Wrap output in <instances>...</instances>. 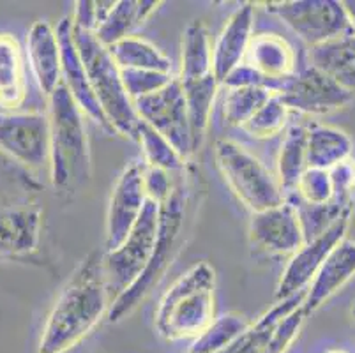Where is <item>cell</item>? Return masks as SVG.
I'll use <instances>...</instances> for the list:
<instances>
[{
    "instance_id": "1",
    "label": "cell",
    "mask_w": 355,
    "mask_h": 353,
    "mask_svg": "<svg viewBox=\"0 0 355 353\" xmlns=\"http://www.w3.org/2000/svg\"><path fill=\"white\" fill-rule=\"evenodd\" d=\"M110 306L103 252L92 251L74 268L55 300L41 332L37 353H67L76 348L108 315Z\"/></svg>"
},
{
    "instance_id": "2",
    "label": "cell",
    "mask_w": 355,
    "mask_h": 353,
    "mask_svg": "<svg viewBox=\"0 0 355 353\" xmlns=\"http://www.w3.org/2000/svg\"><path fill=\"white\" fill-rule=\"evenodd\" d=\"M50 179L60 193H71L89 180L90 145L85 115L60 83L48 97Z\"/></svg>"
},
{
    "instance_id": "3",
    "label": "cell",
    "mask_w": 355,
    "mask_h": 353,
    "mask_svg": "<svg viewBox=\"0 0 355 353\" xmlns=\"http://www.w3.org/2000/svg\"><path fill=\"white\" fill-rule=\"evenodd\" d=\"M216 272L207 261H196L164 291L154 323L166 341L195 339L214 322Z\"/></svg>"
},
{
    "instance_id": "4",
    "label": "cell",
    "mask_w": 355,
    "mask_h": 353,
    "mask_svg": "<svg viewBox=\"0 0 355 353\" xmlns=\"http://www.w3.org/2000/svg\"><path fill=\"white\" fill-rule=\"evenodd\" d=\"M189 186L184 179L177 180L175 189L170 194V198L159 205V219H157V235L154 244L153 257L148 260L147 267L141 272L125 291L112 302L108 309V322L117 323L129 316L138 307V304L150 293L154 286L159 283L164 272L172 265L177 257L180 246V239L186 228L189 210Z\"/></svg>"
},
{
    "instance_id": "5",
    "label": "cell",
    "mask_w": 355,
    "mask_h": 353,
    "mask_svg": "<svg viewBox=\"0 0 355 353\" xmlns=\"http://www.w3.org/2000/svg\"><path fill=\"white\" fill-rule=\"evenodd\" d=\"M71 34H73L74 46L82 58L99 108L108 121L112 131L137 140L140 119L135 112L133 101L128 96V90L122 82L121 69L114 62L108 48L99 43L94 32L76 28L73 27V24H71Z\"/></svg>"
},
{
    "instance_id": "6",
    "label": "cell",
    "mask_w": 355,
    "mask_h": 353,
    "mask_svg": "<svg viewBox=\"0 0 355 353\" xmlns=\"http://www.w3.org/2000/svg\"><path fill=\"white\" fill-rule=\"evenodd\" d=\"M214 160L232 193L253 214L282 205L286 200L269 168L242 145L232 140L216 141Z\"/></svg>"
},
{
    "instance_id": "7",
    "label": "cell",
    "mask_w": 355,
    "mask_h": 353,
    "mask_svg": "<svg viewBox=\"0 0 355 353\" xmlns=\"http://www.w3.org/2000/svg\"><path fill=\"white\" fill-rule=\"evenodd\" d=\"M157 219L159 205L147 200L128 239L114 251H103V268L112 302L128 290L147 267L156 244Z\"/></svg>"
},
{
    "instance_id": "8",
    "label": "cell",
    "mask_w": 355,
    "mask_h": 353,
    "mask_svg": "<svg viewBox=\"0 0 355 353\" xmlns=\"http://www.w3.org/2000/svg\"><path fill=\"white\" fill-rule=\"evenodd\" d=\"M266 6L309 48L354 34L343 2L338 0H285Z\"/></svg>"
},
{
    "instance_id": "9",
    "label": "cell",
    "mask_w": 355,
    "mask_h": 353,
    "mask_svg": "<svg viewBox=\"0 0 355 353\" xmlns=\"http://www.w3.org/2000/svg\"><path fill=\"white\" fill-rule=\"evenodd\" d=\"M138 119L164 136L177 152L188 161L191 150L188 108L184 97L182 83L173 78L163 89L133 101Z\"/></svg>"
},
{
    "instance_id": "10",
    "label": "cell",
    "mask_w": 355,
    "mask_h": 353,
    "mask_svg": "<svg viewBox=\"0 0 355 353\" xmlns=\"http://www.w3.org/2000/svg\"><path fill=\"white\" fill-rule=\"evenodd\" d=\"M277 97L290 112L308 115H327L355 101V96L311 64L297 69L283 83Z\"/></svg>"
},
{
    "instance_id": "11",
    "label": "cell",
    "mask_w": 355,
    "mask_h": 353,
    "mask_svg": "<svg viewBox=\"0 0 355 353\" xmlns=\"http://www.w3.org/2000/svg\"><path fill=\"white\" fill-rule=\"evenodd\" d=\"M0 150L27 168L50 161L48 115L37 112H0Z\"/></svg>"
},
{
    "instance_id": "12",
    "label": "cell",
    "mask_w": 355,
    "mask_h": 353,
    "mask_svg": "<svg viewBox=\"0 0 355 353\" xmlns=\"http://www.w3.org/2000/svg\"><path fill=\"white\" fill-rule=\"evenodd\" d=\"M348 226H350V212L343 214L322 235L306 242L299 251L293 252L283 270L282 279L277 283L276 302H282L308 290L324 265L325 258L329 257V252L347 237Z\"/></svg>"
},
{
    "instance_id": "13",
    "label": "cell",
    "mask_w": 355,
    "mask_h": 353,
    "mask_svg": "<svg viewBox=\"0 0 355 353\" xmlns=\"http://www.w3.org/2000/svg\"><path fill=\"white\" fill-rule=\"evenodd\" d=\"M144 163H131L115 182L106 212L105 251H114L128 239L147 203Z\"/></svg>"
},
{
    "instance_id": "14",
    "label": "cell",
    "mask_w": 355,
    "mask_h": 353,
    "mask_svg": "<svg viewBox=\"0 0 355 353\" xmlns=\"http://www.w3.org/2000/svg\"><path fill=\"white\" fill-rule=\"evenodd\" d=\"M250 239L251 244L260 251L292 257L306 244L295 205L285 200L282 205L253 214L250 221Z\"/></svg>"
},
{
    "instance_id": "15",
    "label": "cell",
    "mask_w": 355,
    "mask_h": 353,
    "mask_svg": "<svg viewBox=\"0 0 355 353\" xmlns=\"http://www.w3.org/2000/svg\"><path fill=\"white\" fill-rule=\"evenodd\" d=\"M244 64L260 74L274 94L297 71V55L283 35L274 32L253 34Z\"/></svg>"
},
{
    "instance_id": "16",
    "label": "cell",
    "mask_w": 355,
    "mask_h": 353,
    "mask_svg": "<svg viewBox=\"0 0 355 353\" xmlns=\"http://www.w3.org/2000/svg\"><path fill=\"white\" fill-rule=\"evenodd\" d=\"M57 37L60 43V53H62V85L66 87L67 92L78 105L83 115L89 117L90 121L101 126L105 131L114 132L110 128L108 121L103 115L101 108L98 105V99L94 96V90L90 87L89 76L83 67L82 58H80L78 50L74 46L73 34H71V18H62L57 25Z\"/></svg>"
},
{
    "instance_id": "17",
    "label": "cell",
    "mask_w": 355,
    "mask_h": 353,
    "mask_svg": "<svg viewBox=\"0 0 355 353\" xmlns=\"http://www.w3.org/2000/svg\"><path fill=\"white\" fill-rule=\"evenodd\" d=\"M254 8L242 4L230 15L228 21L212 44V74L221 85L228 74L241 66L246 58L248 48L253 39Z\"/></svg>"
},
{
    "instance_id": "18",
    "label": "cell",
    "mask_w": 355,
    "mask_h": 353,
    "mask_svg": "<svg viewBox=\"0 0 355 353\" xmlns=\"http://www.w3.org/2000/svg\"><path fill=\"white\" fill-rule=\"evenodd\" d=\"M27 58L41 92L50 97L62 83V53L57 31L46 19H37L27 32Z\"/></svg>"
},
{
    "instance_id": "19",
    "label": "cell",
    "mask_w": 355,
    "mask_h": 353,
    "mask_svg": "<svg viewBox=\"0 0 355 353\" xmlns=\"http://www.w3.org/2000/svg\"><path fill=\"white\" fill-rule=\"evenodd\" d=\"M355 276V241L345 237L336 246L318 274L306 290V299L302 304L306 316L313 315L316 309H320L332 295H336L352 277Z\"/></svg>"
},
{
    "instance_id": "20",
    "label": "cell",
    "mask_w": 355,
    "mask_h": 353,
    "mask_svg": "<svg viewBox=\"0 0 355 353\" xmlns=\"http://www.w3.org/2000/svg\"><path fill=\"white\" fill-rule=\"evenodd\" d=\"M43 214L37 207H0V258L27 257L40 248Z\"/></svg>"
},
{
    "instance_id": "21",
    "label": "cell",
    "mask_w": 355,
    "mask_h": 353,
    "mask_svg": "<svg viewBox=\"0 0 355 353\" xmlns=\"http://www.w3.org/2000/svg\"><path fill=\"white\" fill-rule=\"evenodd\" d=\"M354 154V141L343 129L325 124H313L308 128L306 140V161L308 168L332 170Z\"/></svg>"
},
{
    "instance_id": "22",
    "label": "cell",
    "mask_w": 355,
    "mask_h": 353,
    "mask_svg": "<svg viewBox=\"0 0 355 353\" xmlns=\"http://www.w3.org/2000/svg\"><path fill=\"white\" fill-rule=\"evenodd\" d=\"M308 64L331 76L355 96V35H345L331 43L309 48Z\"/></svg>"
},
{
    "instance_id": "23",
    "label": "cell",
    "mask_w": 355,
    "mask_h": 353,
    "mask_svg": "<svg viewBox=\"0 0 355 353\" xmlns=\"http://www.w3.org/2000/svg\"><path fill=\"white\" fill-rule=\"evenodd\" d=\"M27 96L25 60L18 39L0 32V106L15 110Z\"/></svg>"
},
{
    "instance_id": "24",
    "label": "cell",
    "mask_w": 355,
    "mask_h": 353,
    "mask_svg": "<svg viewBox=\"0 0 355 353\" xmlns=\"http://www.w3.org/2000/svg\"><path fill=\"white\" fill-rule=\"evenodd\" d=\"M163 6L156 0H121L115 2L103 24L96 28L94 35L103 46H112L121 39L133 35L131 32L145 24Z\"/></svg>"
},
{
    "instance_id": "25",
    "label": "cell",
    "mask_w": 355,
    "mask_h": 353,
    "mask_svg": "<svg viewBox=\"0 0 355 353\" xmlns=\"http://www.w3.org/2000/svg\"><path fill=\"white\" fill-rule=\"evenodd\" d=\"M212 74V43L202 19H193L180 43V82H195Z\"/></svg>"
},
{
    "instance_id": "26",
    "label": "cell",
    "mask_w": 355,
    "mask_h": 353,
    "mask_svg": "<svg viewBox=\"0 0 355 353\" xmlns=\"http://www.w3.org/2000/svg\"><path fill=\"white\" fill-rule=\"evenodd\" d=\"M180 82V80H179ZM186 97L188 108L189 135H191V150L195 154L202 147L205 135H207L209 122H211L212 106H214L216 94H218L219 82L214 74L195 82H180Z\"/></svg>"
},
{
    "instance_id": "27",
    "label": "cell",
    "mask_w": 355,
    "mask_h": 353,
    "mask_svg": "<svg viewBox=\"0 0 355 353\" xmlns=\"http://www.w3.org/2000/svg\"><path fill=\"white\" fill-rule=\"evenodd\" d=\"M110 55L121 71H156L172 74V60L145 39L128 35L108 46Z\"/></svg>"
},
{
    "instance_id": "28",
    "label": "cell",
    "mask_w": 355,
    "mask_h": 353,
    "mask_svg": "<svg viewBox=\"0 0 355 353\" xmlns=\"http://www.w3.org/2000/svg\"><path fill=\"white\" fill-rule=\"evenodd\" d=\"M306 140H308V128L304 126L293 124L285 129V136L277 154V182L283 194H292L301 175L308 170Z\"/></svg>"
},
{
    "instance_id": "29",
    "label": "cell",
    "mask_w": 355,
    "mask_h": 353,
    "mask_svg": "<svg viewBox=\"0 0 355 353\" xmlns=\"http://www.w3.org/2000/svg\"><path fill=\"white\" fill-rule=\"evenodd\" d=\"M304 299L306 291H302V293H297L290 299L276 302V306L270 307L266 315L251 323L250 329L221 353H266L267 341H269L274 325L282 318H285L288 313H292L293 309L301 307L304 304Z\"/></svg>"
},
{
    "instance_id": "30",
    "label": "cell",
    "mask_w": 355,
    "mask_h": 353,
    "mask_svg": "<svg viewBox=\"0 0 355 353\" xmlns=\"http://www.w3.org/2000/svg\"><path fill=\"white\" fill-rule=\"evenodd\" d=\"M251 323L241 315H223L203 330L198 338L193 339L186 353H221L234 341H237Z\"/></svg>"
},
{
    "instance_id": "31",
    "label": "cell",
    "mask_w": 355,
    "mask_h": 353,
    "mask_svg": "<svg viewBox=\"0 0 355 353\" xmlns=\"http://www.w3.org/2000/svg\"><path fill=\"white\" fill-rule=\"evenodd\" d=\"M274 92L261 87H227L223 99V121L232 128H241L269 101Z\"/></svg>"
},
{
    "instance_id": "32",
    "label": "cell",
    "mask_w": 355,
    "mask_h": 353,
    "mask_svg": "<svg viewBox=\"0 0 355 353\" xmlns=\"http://www.w3.org/2000/svg\"><path fill=\"white\" fill-rule=\"evenodd\" d=\"M137 141L140 144L144 164L147 166L159 168L168 173H182L186 170V160L173 148V145L141 121L138 126Z\"/></svg>"
},
{
    "instance_id": "33",
    "label": "cell",
    "mask_w": 355,
    "mask_h": 353,
    "mask_svg": "<svg viewBox=\"0 0 355 353\" xmlns=\"http://www.w3.org/2000/svg\"><path fill=\"white\" fill-rule=\"evenodd\" d=\"M288 115L290 110L283 105L277 94H274L269 101L242 126V129L253 138L266 140V138H272L285 131L286 124H288Z\"/></svg>"
},
{
    "instance_id": "34",
    "label": "cell",
    "mask_w": 355,
    "mask_h": 353,
    "mask_svg": "<svg viewBox=\"0 0 355 353\" xmlns=\"http://www.w3.org/2000/svg\"><path fill=\"white\" fill-rule=\"evenodd\" d=\"M293 194L299 202L309 203V205H325V203L332 202L334 200V187H332L331 173L325 170L308 168L301 175Z\"/></svg>"
},
{
    "instance_id": "35",
    "label": "cell",
    "mask_w": 355,
    "mask_h": 353,
    "mask_svg": "<svg viewBox=\"0 0 355 353\" xmlns=\"http://www.w3.org/2000/svg\"><path fill=\"white\" fill-rule=\"evenodd\" d=\"M122 82H124L128 96L131 97V101H137L140 97L148 96V94L156 92V90L163 89L166 83L173 80V74L166 73H156V71H131L124 69L121 71Z\"/></svg>"
},
{
    "instance_id": "36",
    "label": "cell",
    "mask_w": 355,
    "mask_h": 353,
    "mask_svg": "<svg viewBox=\"0 0 355 353\" xmlns=\"http://www.w3.org/2000/svg\"><path fill=\"white\" fill-rule=\"evenodd\" d=\"M175 184L177 182L172 179V173L144 164L145 194H147L148 200L156 202L157 205H161V203L170 198V194L175 189Z\"/></svg>"
},
{
    "instance_id": "37",
    "label": "cell",
    "mask_w": 355,
    "mask_h": 353,
    "mask_svg": "<svg viewBox=\"0 0 355 353\" xmlns=\"http://www.w3.org/2000/svg\"><path fill=\"white\" fill-rule=\"evenodd\" d=\"M334 187V198L336 200H350V193L355 187V164L352 160L343 161L332 170H329Z\"/></svg>"
},
{
    "instance_id": "38",
    "label": "cell",
    "mask_w": 355,
    "mask_h": 353,
    "mask_svg": "<svg viewBox=\"0 0 355 353\" xmlns=\"http://www.w3.org/2000/svg\"><path fill=\"white\" fill-rule=\"evenodd\" d=\"M73 27L87 32H96L98 28V11L94 0H78L74 2L73 15L69 16Z\"/></svg>"
},
{
    "instance_id": "39",
    "label": "cell",
    "mask_w": 355,
    "mask_h": 353,
    "mask_svg": "<svg viewBox=\"0 0 355 353\" xmlns=\"http://www.w3.org/2000/svg\"><path fill=\"white\" fill-rule=\"evenodd\" d=\"M343 8L345 11H347L348 19H350L352 25V32H354L355 35V0H347V2H343Z\"/></svg>"
},
{
    "instance_id": "40",
    "label": "cell",
    "mask_w": 355,
    "mask_h": 353,
    "mask_svg": "<svg viewBox=\"0 0 355 353\" xmlns=\"http://www.w3.org/2000/svg\"><path fill=\"white\" fill-rule=\"evenodd\" d=\"M324 353H348L347 350H343V348H331V350H327V352H324Z\"/></svg>"
},
{
    "instance_id": "41",
    "label": "cell",
    "mask_w": 355,
    "mask_h": 353,
    "mask_svg": "<svg viewBox=\"0 0 355 353\" xmlns=\"http://www.w3.org/2000/svg\"><path fill=\"white\" fill-rule=\"evenodd\" d=\"M352 311H354V315H355V304H354V307H352Z\"/></svg>"
}]
</instances>
